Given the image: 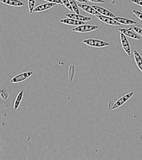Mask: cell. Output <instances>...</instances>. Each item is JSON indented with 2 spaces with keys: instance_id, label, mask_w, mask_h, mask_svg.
Segmentation results:
<instances>
[{
  "instance_id": "277c9868",
  "label": "cell",
  "mask_w": 142,
  "mask_h": 160,
  "mask_svg": "<svg viewBox=\"0 0 142 160\" xmlns=\"http://www.w3.org/2000/svg\"><path fill=\"white\" fill-rule=\"evenodd\" d=\"M33 71H27L19 74L17 75L15 77L12 78L10 80V82L12 83H18L22 82L26 80L28 78L33 75Z\"/></svg>"
},
{
  "instance_id": "ffe728a7",
  "label": "cell",
  "mask_w": 142,
  "mask_h": 160,
  "mask_svg": "<svg viewBox=\"0 0 142 160\" xmlns=\"http://www.w3.org/2000/svg\"><path fill=\"white\" fill-rule=\"evenodd\" d=\"M1 98L3 100H7L9 98V93L3 89L1 90Z\"/></svg>"
},
{
  "instance_id": "ba28073f",
  "label": "cell",
  "mask_w": 142,
  "mask_h": 160,
  "mask_svg": "<svg viewBox=\"0 0 142 160\" xmlns=\"http://www.w3.org/2000/svg\"><path fill=\"white\" fill-rule=\"evenodd\" d=\"M78 5L79 8L82 9L83 11L89 13V14L94 15H101L100 14L99 12H98L92 6L84 5V4H78Z\"/></svg>"
},
{
  "instance_id": "83f0119b",
  "label": "cell",
  "mask_w": 142,
  "mask_h": 160,
  "mask_svg": "<svg viewBox=\"0 0 142 160\" xmlns=\"http://www.w3.org/2000/svg\"><path fill=\"white\" fill-rule=\"evenodd\" d=\"M141 28H142V27H141Z\"/></svg>"
},
{
  "instance_id": "44dd1931",
  "label": "cell",
  "mask_w": 142,
  "mask_h": 160,
  "mask_svg": "<svg viewBox=\"0 0 142 160\" xmlns=\"http://www.w3.org/2000/svg\"><path fill=\"white\" fill-rule=\"evenodd\" d=\"M61 1H62L63 5L65 6L67 9L69 10L70 11H71V12H73V8H72V7H71V5H70L68 0H61Z\"/></svg>"
},
{
  "instance_id": "ac0fdd59",
  "label": "cell",
  "mask_w": 142,
  "mask_h": 160,
  "mask_svg": "<svg viewBox=\"0 0 142 160\" xmlns=\"http://www.w3.org/2000/svg\"><path fill=\"white\" fill-rule=\"evenodd\" d=\"M68 1L70 2V3L71 5L72 8H73V12L75 14H79L80 12H79V8H78L79 7H78V5L75 2V1L74 0H68Z\"/></svg>"
},
{
  "instance_id": "9c48e42d",
  "label": "cell",
  "mask_w": 142,
  "mask_h": 160,
  "mask_svg": "<svg viewBox=\"0 0 142 160\" xmlns=\"http://www.w3.org/2000/svg\"><path fill=\"white\" fill-rule=\"evenodd\" d=\"M60 22L61 23L65 24H67V25H69V26H80V25H82V24L84 23V22L77 21L76 19L68 18L63 19L60 21Z\"/></svg>"
},
{
  "instance_id": "5b68a950",
  "label": "cell",
  "mask_w": 142,
  "mask_h": 160,
  "mask_svg": "<svg viewBox=\"0 0 142 160\" xmlns=\"http://www.w3.org/2000/svg\"><path fill=\"white\" fill-rule=\"evenodd\" d=\"M120 39H121V42L122 47L123 48V49L129 56H130L131 48L130 44L128 42L126 36L122 32H120Z\"/></svg>"
},
{
  "instance_id": "484cf974",
  "label": "cell",
  "mask_w": 142,
  "mask_h": 160,
  "mask_svg": "<svg viewBox=\"0 0 142 160\" xmlns=\"http://www.w3.org/2000/svg\"><path fill=\"white\" fill-rule=\"evenodd\" d=\"M132 2L139 6H142V0H132Z\"/></svg>"
},
{
  "instance_id": "2e32d148",
  "label": "cell",
  "mask_w": 142,
  "mask_h": 160,
  "mask_svg": "<svg viewBox=\"0 0 142 160\" xmlns=\"http://www.w3.org/2000/svg\"><path fill=\"white\" fill-rule=\"evenodd\" d=\"M23 90H21V91L18 93V95L17 96L15 101H14V110L15 111L17 110L18 108L19 107V105L21 104V101H22V99H23Z\"/></svg>"
},
{
  "instance_id": "5bb4252c",
  "label": "cell",
  "mask_w": 142,
  "mask_h": 160,
  "mask_svg": "<svg viewBox=\"0 0 142 160\" xmlns=\"http://www.w3.org/2000/svg\"><path fill=\"white\" fill-rule=\"evenodd\" d=\"M114 19L119 23L124 24V25H133V24H136V21L131 20L130 19L118 17H115Z\"/></svg>"
},
{
  "instance_id": "30bf717a",
  "label": "cell",
  "mask_w": 142,
  "mask_h": 160,
  "mask_svg": "<svg viewBox=\"0 0 142 160\" xmlns=\"http://www.w3.org/2000/svg\"><path fill=\"white\" fill-rule=\"evenodd\" d=\"M66 17L68 18L71 19H76L77 21H81V22H89L91 21V18L90 17H84L83 15H80L79 14H73V13H70V14H66Z\"/></svg>"
},
{
  "instance_id": "7a4b0ae2",
  "label": "cell",
  "mask_w": 142,
  "mask_h": 160,
  "mask_svg": "<svg viewBox=\"0 0 142 160\" xmlns=\"http://www.w3.org/2000/svg\"><path fill=\"white\" fill-rule=\"evenodd\" d=\"M133 92H129L127 94L124 95V96H123L121 98H119L115 101L114 103H113L112 106L110 108V110H115L121 107L122 105L125 104L133 96Z\"/></svg>"
},
{
  "instance_id": "9a60e30c",
  "label": "cell",
  "mask_w": 142,
  "mask_h": 160,
  "mask_svg": "<svg viewBox=\"0 0 142 160\" xmlns=\"http://www.w3.org/2000/svg\"><path fill=\"white\" fill-rule=\"evenodd\" d=\"M133 54L136 65L142 72V57L140 55V54L135 50H134Z\"/></svg>"
},
{
  "instance_id": "7c38bea8",
  "label": "cell",
  "mask_w": 142,
  "mask_h": 160,
  "mask_svg": "<svg viewBox=\"0 0 142 160\" xmlns=\"http://www.w3.org/2000/svg\"><path fill=\"white\" fill-rule=\"evenodd\" d=\"M92 7L94 9L100 14L101 15H104L106 17H111V18H114L115 17V15H114L113 13L109 11H108L107 9H104L103 8H101L100 6H95L94 5Z\"/></svg>"
},
{
  "instance_id": "8fae6325",
  "label": "cell",
  "mask_w": 142,
  "mask_h": 160,
  "mask_svg": "<svg viewBox=\"0 0 142 160\" xmlns=\"http://www.w3.org/2000/svg\"><path fill=\"white\" fill-rule=\"evenodd\" d=\"M132 28H131L130 29H125V28H119V31L120 32H122L123 34H124L126 36H128L130 38L135 39L139 40L140 39V37H139V36L136 35V33L133 32L132 31H131L130 30Z\"/></svg>"
},
{
  "instance_id": "d6986e66",
  "label": "cell",
  "mask_w": 142,
  "mask_h": 160,
  "mask_svg": "<svg viewBox=\"0 0 142 160\" xmlns=\"http://www.w3.org/2000/svg\"><path fill=\"white\" fill-rule=\"evenodd\" d=\"M35 5V0H28V7L30 14L33 13Z\"/></svg>"
},
{
  "instance_id": "6da1fadb",
  "label": "cell",
  "mask_w": 142,
  "mask_h": 160,
  "mask_svg": "<svg viewBox=\"0 0 142 160\" xmlns=\"http://www.w3.org/2000/svg\"><path fill=\"white\" fill-rule=\"evenodd\" d=\"M83 42L84 44L91 47L103 48L109 46V43L103 40H100L98 39H84L83 40Z\"/></svg>"
},
{
  "instance_id": "52a82bcc",
  "label": "cell",
  "mask_w": 142,
  "mask_h": 160,
  "mask_svg": "<svg viewBox=\"0 0 142 160\" xmlns=\"http://www.w3.org/2000/svg\"><path fill=\"white\" fill-rule=\"evenodd\" d=\"M57 4L54 3H43L42 5H40L38 6H36V8L33 9V12H44L48 9L52 8L54 6H56Z\"/></svg>"
},
{
  "instance_id": "3957f363",
  "label": "cell",
  "mask_w": 142,
  "mask_h": 160,
  "mask_svg": "<svg viewBox=\"0 0 142 160\" xmlns=\"http://www.w3.org/2000/svg\"><path fill=\"white\" fill-rule=\"evenodd\" d=\"M99 28L98 26L95 25H84L82 24L72 29V31L74 32L79 33H86L89 32H92Z\"/></svg>"
},
{
  "instance_id": "4fadbf2b",
  "label": "cell",
  "mask_w": 142,
  "mask_h": 160,
  "mask_svg": "<svg viewBox=\"0 0 142 160\" xmlns=\"http://www.w3.org/2000/svg\"><path fill=\"white\" fill-rule=\"evenodd\" d=\"M1 2L9 6L21 7L24 5V3L18 0H0Z\"/></svg>"
},
{
  "instance_id": "4316f807",
  "label": "cell",
  "mask_w": 142,
  "mask_h": 160,
  "mask_svg": "<svg viewBox=\"0 0 142 160\" xmlns=\"http://www.w3.org/2000/svg\"><path fill=\"white\" fill-rule=\"evenodd\" d=\"M75 1H77L81 2V3H87V1H88L87 0H75Z\"/></svg>"
},
{
  "instance_id": "e0dca14e",
  "label": "cell",
  "mask_w": 142,
  "mask_h": 160,
  "mask_svg": "<svg viewBox=\"0 0 142 160\" xmlns=\"http://www.w3.org/2000/svg\"><path fill=\"white\" fill-rule=\"evenodd\" d=\"M74 74H75V67L74 66L71 65L69 67L68 70V82L71 83L73 80Z\"/></svg>"
},
{
  "instance_id": "8992f818",
  "label": "cell",
  "mask_w": 142,
  "mask_h": 160,
  "mask_svg": "<svg viewBox=\"0 0 142 160\" xmlns=\"http://www.w3.org/2000/svg\"><path fill=\"white\" fill-rule=\"evenodd\" d=\"M96 18H98L100 21L104 22L105 23L109 24L111 26H119L121 24L115 21L114 18L106 17L103 15H95Z\"/></svg>"
},
{
  "instance_id": "7402d4cb",
  "label": "cell",
  "mask_w": 142,
  "mask_h": 160,
  "mask_svg": "<svg viewBox=\"0 0 142 160\" xmlns=\"http://www.w3.org/2000/svg\"><path fill=\"white\" fill-rule=\"evenodd\" d=\"M133 12L134 15L139 18L140 20H141L142 21V12H139L138 10H133Z\"/></svg>"
},
{
  "instance_id": "603a6c76",
  "label": "cell",
  "mask_w": 142,
  "mask_h": 160,
  "mask_svg": "<svg viewBox=\"0 0 142 160\" xmlns=\"http://www.w3.org/2000/svg\"><path fill=\"white\" fill-rule=\"evenodd\" d=\"M44 1H46L50 3H56V4H59V5H63L62 1L61 0H44Z\"/></svg>"
},
{
  "instance_id": "d4e9b609",
  "label": "cell",
  "mask_w": 142,
  "mask_h": 160,
  "mask_svg": "<svg viewBox=\"0 0 142 160\" xmlns=\"http://www.w3.org/2000/svg\"><path fill=\"white\" fill-rule=\"evenodd\" d=\"M87 1H89L94 3H104L105 2L104 0H87Z\"/></svg>"
},
{
  "instance_id": "cb8c5ba5",
  "label": "cell",
  "mask_w": 142,
  "mask_h": 160,
  "mask_svg": "<svg viewBox=\"0 0 142 160\" xmlns=\"http://www.w3.org/2000/svg\"><path fill=\"white\" fill-rule=\"evenodd\" d=\"M133 30L136 33L139 34V35L142 36V28H139V27H133Z\"/></svg>"
}]
</instances>
